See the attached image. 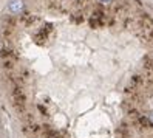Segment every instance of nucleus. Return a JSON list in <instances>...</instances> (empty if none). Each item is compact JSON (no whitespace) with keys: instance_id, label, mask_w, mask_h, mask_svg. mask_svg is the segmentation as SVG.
<instances>
[{"instance_id":"nucleus-2","label":"nucleus","mask_w":153,"mask_h":138,"mask_svg":"<svg viewBox=\"0 0 153 138\" xmlns=\"http://www.w3.org/2000/svg\"><path fill=\"white\" fill-rule=\"evenodd\" d=\"M149 119H150V123L153 124V112H150V115H149Z\"/></svg>"},{"instance_id":"nucleus-1","label":"nucleus","mask_w":153,"mask_h":138,"mask_svg":"<svg viewBox=\"0 0 153 138\" xmlns=\"http://www.w3.org/2000/svg\"><path fill=\"white\" fill-rule=\"evenodd\" d=\"M6 8H8V11L13 13V14H20L25 8V3H23V0H10Z\"/></svg>"},{"instance_id":"nucleus-3","label":"nucleus","mask_w":153,"mask_h":138,"mask_svg":"<svg viewBox=\"0 0 153 138\" xmlns=\"http://www.w3.org/2000/svg\"><path fill=\"white\" fill-rule=\"evenodd\" d=\"M101 2H104V3H108V2H110V0H101Z\"/></svg>"}]
</instances>
